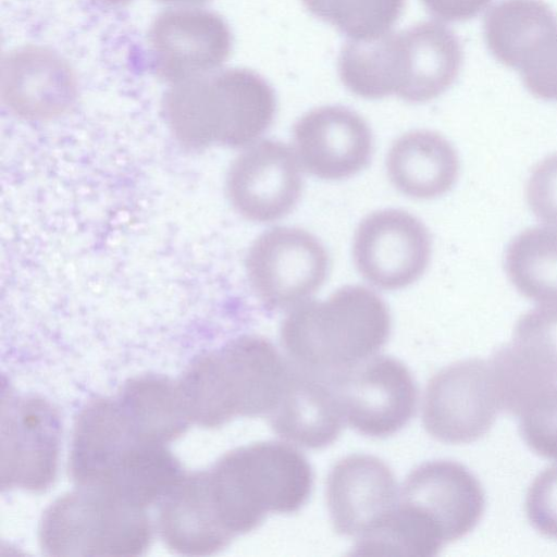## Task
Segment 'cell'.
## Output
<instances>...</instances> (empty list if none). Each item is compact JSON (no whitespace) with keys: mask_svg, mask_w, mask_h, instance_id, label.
Instances as JSON below:
<instances>
[{"mask_svg":"<svg viewBox=\"0 0 557 557\" xmlns=\"http://www.w3.org/2000/svg\"><path fill=\"white\" fill-rule=\"evenodd\" d=\"M462 58L455 33L425 21L372 40L347 41L338 57V74L352 94L364 99L395 94L408 102H426L453 85Z\"/></svg>","mask_w":557,"mask_h":557,"instance_id":"obj_1","label":"cell"},{"mask_svg":"<svg viewBox=\"0 0 557 557\" xmlns=\"http://www.w3.org/2000/svg\"><path fill=\"white\" fill-rule=\"evenodd\" d=\"M203 474L212 510L232 537L259 527L268 512L297 511L313 483L305 456L280 442L233 449Z\"/></svg>","mask_w":557,"mask_h":557,"instance_id":"obj_2","label":"cell"},{"mask_svg":"<svg viewBox=\"0 0 557 557\" xmlns=\"http://www.w3.org/2000/svg\"><path fill=\"white\" fill-rule=\"evenodd\" d=\"M389 332L384 300L366 286L346 285L326 300L294 307L280 338L294 364L331 377L371 358Z\"/></svg>","mask_w":557,"mask_h":557,"instance_id":"obj_3","label":"cell"},{"mask_svg":"<svg viewBox=\"0 0 557 557\" xmlns=\"http://www.w3.org/2000/svg\"><path fill=\"white\" fill-rule=\"evenodd\" d=\"M290 370L269 339L244 335L193 361L178 385L190 421L218 428L238 416H269Z\"/></svg>","mask_w":557,"mask_h":557,"instance_id":"obj_4","label":"cell"},{"mask_svg":"<svg viewBox=\"0 0 557 557\" xmlns=\"http://www.w3.org/2000/svg\"><path fill=\"white\" fill-rule=\"evenodd\" d=\"M164 111L175 137L185 145L243 147L271 126L276 96L258 73L226 69L175 83L166 92Z\"/></svg>","mask_w":557,"mask_h":557,"instance_id":"obj_5","label":"cell"},{"mask_svg":"<svg viewBox=\"0 0 557 557\" xmlns=\"http://www.w3.org/2000/svg\"><path fill=\"white\" fill-rule=\"evenodd\" d=\"M107 491L79 487L54 500L39 523L49 556H136L151 540L144 511Z\"/></svg>","mask_w":557,"mask_h":557,"instance_id":"obj_6","label":"cell"},{"mask_svg":"<svg viewBox=\"0 0 557 557\" xmlns=\"http://www.w3.org/2000/svg\"><path fill=\"white\" fill-rule=\"evenodd\" d=\"M159 445L134 430L117 400L96 398L74 424L71 476L79 487L120 494L138 479Z\"/></svg>","mask_w":557,"mask_h":557,"instance_id":"obj_7","label":"cell"},{"mask_svg":"<svg viewBox=\"0 0 557 557\" xmlns=\"http://www.w3.org/2000/svg\"><path fill=\"white\" fill-rule=\"evenodd\" d=\"M330 258L311 233L275 226L259 235L249 248L246 270L250 286L269 309L305 302L326 280Z\"/></svg>","mask_w":557,"mask_h":557,"instance_id":"obj_8","label":"cell"},{"mask_svg":"<svg viewBox=\"0 0 557 557\" xmlns=\"http://www.w3.org/2000/svg\"><path fill=\"white\" fill-rule=\"evenodd\" d=\"M2 490L44 491L55 479L60 420L37 396L18 395L2 384L0 413Z\"/></svg>","mask_w":557,"mask_h":557,"instance_id":"obj_9","label":"cell"},{"mask_svg":"<svg viewBox=\"0 0 557 557\" xmlns=\"http://www.w3.org/2000/svg\"><path fill=\"white\" fill-rule=\"evenodd\" d=\"M502 409L488 361L455 362L429 381L422 408L426 432L447 444H468L484 436Z\"/></svg>","mask_w":557,"mask_h":557,"instance_id":"obj_10","label":"cell"},{"mask_svg":"<svg viewBox=\"0 0 557 557\" xmlns=\"http://www.w3.org/2000/svg\"><path fill=\"white\" fill-rule=\"evenodd\" d=\"M330 379L344 421L363 435H392L414 414V381L407 367L395 358L371 357Z\"/></svg>","mask_w":557,"mask_h":557,"instance_id":"obj_11","label":"cell"},{"mask_svg":"<svg viewBox=\"0 0 557 557\" xmlns=\"http://www.w3.org/2000/svg\"><path fill=\"white\" fill-rule=\"evenodd\" d=\"M432 251L428 227L400 209L368 214L358 225L352 257L358 272L373 286L396 290L417 282Z\"/></svg>","mask_w":557,"mask_h":557,"instance_id":"obj_12","label":"cell"},{"mask_svg":"<svg viewBox=\"0 0 557 557\" xmlns=\"http://www.w3.org/2000/svg\"><path fill=\"white\" fill-rule=\"evenodd\" d=\"M232 33L216 13L197 8H177L158 15L148 42L159 77L178 83L211 73L232 50Z\"/></svg>","mask_w":557,"mask_h":557,"instance_id":"obj_13","label":"cell"},{"mask_svg":"<svg viewBox=\"0 0 557 557\" xmlns=\"http://www.w3.org/2000/svg\"><path fill=\"white\" fill-rule=\"evenodd\" d=\"M301 169L286 144L264 139L243 151L226 178L228 198L245 219L277 221L293 211L302 191Z\"/></svg>","mask_w":557,"mask_h":557,"instance_id":"obj_14","label":"cell"},{"mask_svg":"<svg viewBox=\"0 0 557 557\" xmlns=\"http://www.w3.org/2000/svg\"><path fill=\"white\" fill-rule=\"evenodd\" d=\"M299 162L311 175L338 181L363 170L373 151L364 119L349 108L324 106L305 113L294 125Z\"/></svg>","mask_w":557,"mask_h":557,"instance_id":"obj_15","label":"cell"},{"mask_svg":"<svg viewBox=\"0 0 557 557\" xmlns=\"http://www.w3.org/2000/svg\"><path fill=\"white\" fill-rule=\"evenodd\" d=\"M400 502L425 513L446 543L457 541L481 520L485 495L478 479L462 465L449 460L425 462L406 478Z\"/></svg>","mask_w":557,"mask_h":557,"instance_id":"obj_16","label":"cell"},{"mask_svg":"<svg viewBox=\"0 0 557 557\" xmlns=\"http://www.w3.org/2000/svg\"><path fill=\"white\" fill-rule=\"evenodd\" d=\"M76 92L73 70L47 48H18L2 61L1 97L18 116L30 120L57 117L71 108Z\"/></svg>","mask_w":557,"mask_h":557,"instance_id":"obj_17","label":"cell"},{"mask_svg":"<svg viewBox=\"0 0 557 557\" xmlns=\"http://www.w3.org/2000/svg\"><path fill=\"white\" fill-rule=\"evenodd\" d=\"M397 484L391 468L363 454L337 461L326 480V504L334 530L358 537L396 505Z\"/></svg>","mask_w":557,"mask_h":557,"instance_id":"obj_18","label":"cell"},{"mask_svg":"<svg viewBox=\"0 0 557 557\" xmlns=\"http://www.w3.org/2000/svg\"><path fill=\"white\" fill-rule=\"evenodd\" d=\"M268 417L278 436L311 449L332 444L341 434L344 422L331 379L293 362L283 395Z\"/></svg>","mask_w":557,"mask_h":557,"instance_id":"obj_19","label":"cell"},{"mask_svg":"<svg viewBox=\"0 0 557 557\" xmlns=\"http://www.w3.org/2000/svg\"><path fill=\"white\" fill-rule=\"evenodd\" d=\"M453 145L429 129L410 131L391 146L386 169L391 183L414 199H434L451 189L459 175Z\"/></svg>","mask_w":557,"mask_h":557,"instance_id":"obj_20","label":"cell"},{"mask_svg":"<svg viewBox=\"0 0 557 557\" xmlns=\"http://www.w3.org/2000/svg\"><path fill=\"white\" fill-rule=\"evenodd\" d=\"M162 498L159 531L171 549L184 555H210L232 541L211 508L203 472L182 475Z\"/></svg>","mask_w":557,"mask_h":557,"instance_id":"obj_21","label":"cell"},{"mask_svg":"<svg viewBox=\"0 0 557 557\" xmlns=\"http://www.w3.org/2000/svg\"><path fill=\"white\" fill-rule=\"evenodd\" d=\"M483 28L494 58L518 70L543 40L557 32V15L543 0H502L486 13Z\"/></svg>","mask_w":557,"mask_h":557,"instance_id":"obj_22","label":"cell"},{"mask_svg":"<svg viewBox=\"0 0 557 557\" xmlns=\"http://www.w3.org/2000/svg\"><path fill=\"white\" fill-rule=\"evenodd\" d=\"M116 400L134 430L154 443L175 440L190 423L178 382L163 376L131 379Z\"/></svg>","mask_w":557,"mask_h":557,"instance_id":"obj_23","label":"cell"},{"mask_svg":"<svg viewBox=\"0 0 557 557\" xmlns=\"http://www.w3.org/2000/svg\"><path fill=\"white\" fill-rule=\"evenodd\" d=\"M446 544L441 530L421 510L399 500L357 537V556H435Z\"/></svg>","mask_w":557,"mask_h":557,"instance_id":"obj_24","label":"cell"},{"mask_svg":"<svg viewBox=\"0 0 557 557\" xmlns=\"http://www.w3.org/2000/svg\"><path fill=\"white\" fill-rule=\"evenodd\" d=\"M505 269L524 297L557 305V227L535 226L518 234L507 247Z\"/></svg>","mask_w":557,"mask_h":557,"instance_id":"obj_25","label":"cell"},{"mask_svg":"<svg viewBox=\"0 0 557 557\" xmlns=\"http://www.w3.org/2000/svg\"><path fill=\"white\" fill-rule=\"evenodd\" d=\"M318 18L351 40L385 35L400 17L406 0H301Z\"/></svg>","mask_w":557,"mask_h":557,"instance_id":"obj_26","label":"cell"},{"mask_svg":"<svg viewBox=\"0 0 557 557\" xmlns=\"http://www.w3.org/2000/svg\"><path fill=\"white\" fill-rule=\"evenodd\" d=\"M544 382L557 381V305H542L517 321L510 344Z\"/></svg>","mask_w":557,"mask_h":557,"instance_id":"obj_27","label":"cell"},{"mask_svg":"<svg viewBox=\"0 0 557 557\" xmlns=\"http://www.w3.org/2000/svg\"><path fill=\"white\" fill-rule=\"evenodd\" d=\"M518 417L525 444L539 456L557 460V386L540 392Z\"/></svg>","mask_w":557,"mask_h":557,"instance_id":"obj_28","label":"cell"},{"mask_svg":"<svg viewBox=\"0 0 557 557\" xmlns=\"http://www.w3.org/2000/svg\"><path fill=\"white\" fill-rule=\"evenodd\" d=\"M525 512L535 530L557 539V465L543 470L531 483L525 497Z\"/></svg>","mask_w":557,"mask_h":557,"instance_id":"obj_29","label":"cell"},{"mask_svg":"<svg viewBox=\"0 0 557 557\" xmlns=\"http://www.w3.org/2000/svg\"><path fill=\"white\" fill-rule=\"evenodd\" d=\"M518 71L530 94L542 100L557 101V33L544 41Z\"/></svg>","mask_w":557,"mask_h":557,"instance_id":"obj_30","label":"cell"},{"mask_svg":"<svg viewBox=\"0 0 557 557\" xmlns=\"http://www.w3.org/2000/svg\"><path fill=\"white\" fill-rule=\"evenodd\" d=\"M525 195L534 215L557 227V153L544 158L533 168Z\"/></svg>","mask_w":557,"mask_h":557,"instance_id":"obj_31","label":"cell"},{"mask_svg":"<svg viewBox=\"0 0 557 557\" xmlns=\"http://www.w3.org/2000/svg\"><path fill=\"white\" fill-rule=\"evenodd\" d=\"M425 9L445 22H463L475 17L492 0H421Z\"/></svg>","mask_w":557,"mask_h":557,"instance_id":"obj_32","label":"cell"},{"mask_svg":"<svg viewBox=\"0 0 557 557\" xmlns=\"http://www.w3.org/2000/svg\"><path fill=\"white\" fill-rule=\"evenodd\" d=\"M96 1L104 3V4H109V5H120V4L127 3L129 0H96Z\"/></svg>","mask_w":557,"mask_h":557,"instance_id":"obj_33","label":"cell"},{"mask_svg":"<svg viewBox=\"0 0 557 557\" xmlns=\"http://www.w3.org/2000/svg\"><path fill=\"white\" fill-rule=\"evenodd\" d=\"M163 2H170V3H183V4H189V3H198L206 0H159Z\"/></svg>","mask_w":557,"mask_h":557,"instance_id":"obj_34","label":"cell"}]
</instances>
